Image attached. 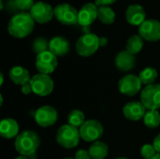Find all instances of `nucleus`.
Returning a JSON list of instances; mask_svg holds the SVG:
<instances>
[{
	"mask_svg": "<svg viewBox=\"0 0 160 159\" xmlns=\"http://www.w3.org/2000/svg\"><path fill=\"white\" fill-rule=\"evenodd\" d=\"M35 21L29 12L20 11L15 13L8 24V31L10 36L16 38H23L30 35L34 29Z\"/></svg>",
	"mask_w": 160,
	"mask_h": 159,
	"instance_id": "obj_1",
	"label": "nucleus"
},
{
	"mask_svg": "<svg viewBox=\"0 0 160 159\" xmlns=\"http://www.w3.org/2000/svg\"><path fill=\"white\" fill-rule=\"evenodd\" d=\"M40 143L39 138L37 133L31 130L22 132L16 137L15 149L21 155L24 157H31L35 155L37 149Z\"/></svg>",
	"mask_w": 160,
	"mask_h": 159,
	"instance_id": "obj_2",
	"label": "nucleus"
},
{
	"mask_svg": "<svg viewBox=\"0 0 160 159\" xmlns=\"http://www.w3.org/2000/svg\"><path fill=\"white\" fill-rule=\"evenodd\" d=\"M80 130L68 124L62 126L56 133L57 143L67 149L76 147L80 142Z\"/></svg>",
	"mask_w": 160,
	"mask_h": 159,
	"instance_id": "obj_3",
	"label": "nucleus"
},
{
	"mask_svg": "<svg viewBox=\"0 0 160 159\" xmlns=\"http://www.w3.org/2000/svg\"><path fill=\"white\" fill-rule=\"evenodd\" d=\"M100 46L99 37L93 33H86L80 37L76 43V51L79 55L88 57L93 55Z\"/></svg>",
	"mask_w": 160,
	"mask_h": 159,
	"instance_id": "obj_4",
	"label": "nucleus"
},
{
	"mask_svg": "<svg viewBox=\"0 0 160 159\" xmlns=\"http://www.w3.org/2000/svg\"><path fill=\"white\" fill-rule=\"evenodd\" d=\"M141 102L147 111L158 110L160 108L159 83L147 85L141 93Z\"/></svg>",
	"mask_w": 160,
	"mask_h": 159,
	"instance_id": "obj_5",
	"label": "nucleus"
},
{
	"mask_svg": "<svg viewBox=\"0 0 160 159\" xmlns=\"http://www.w3.org/2000/svg\"><path fill=\"white\" fill-rule=\"evenodd\" d=\"M78 12L74 7L69 4H59L54 7V17L63 24L73 25L78 23Z\"/></svg>",
	"mask_w": 160,
	"mask_h": 159,
	"instance_id": "obj_6",
	"label": "nucleus"
},
{
	"mask_svg": "<svg viewBox=\"0 0 160 159\" xmlns=\"http://www.w3.org/2000/svg\"><path fill=\"white\" fill-rule=\"evenodd\" d=\"M30 83L33 93L40 97L48 96L53 90V81L49 75L46 74L39 73L33 76Z\"/></svg>",
	"mask_w": 160,
	"mask_h": 159,
	"instance_id": "obj_7",
	"label": "nucleus"
},
{
	"mask_svg": "<svg viewBox=\"0 0 160 159\" xmlns=\"http://www.w3.org/2000/svg\"><path fill=\"white\" fill-rule=\"evenodd\" d=\"M29 13L35 22L38 23H46L54 16V8H52L50 4L39 1L35 3Z\"/></svg>",
	"mask_w": 160,
	"mask_h": 159,
	"instance_id": "obj_8",
	"label": "nucleus"
},
{
	"mask_svg": "<svg viewBox=\"0 0 160 159\" xmlns=\"http://www.w3.org/2000/svg\"><path fill=\"white\" fill-rule=\"evenodd\" d=\"M81 138L85 142H96L103 133L102 125L97 120H88L80 127Z\"/></svg>",
	"mask_w": 160,
	"mask_h": 159,
	"instance_id": "obj_9",
	"label": "nucleus"
},
{
	"mask_svg": "<svg viewBox=\"0 0 160 159\" xmlns=\"http://www.w3.org/2000/svg\"><path fill=\"white\" fill-rule=\"evenodd\" d=\"M57 67V56L50 51L44 52L37 55L36 67L41 74L49 75L52 73Z\"/></svg>",
	"mask_w": 160,
	"mask_h": 159,
	"instance_id": "obj_10",
	"label": "nucleus"
},
{
	"mask_svg": "<svg viewBox=\"0 0 160 159\" xmlns=\"http://www.w3.org/2000/svg\"><path fill=\"white\" fill-rule=\"evenodd\" d=\"M142 82L139 76H135L132 74H128L124 76L118 83L119 91L126 96L132 97L138 94L142 89Z\"/></svg>",
	"mask_w": 160,
	"mask_h": 159,
	"instance_id": "obj_11",
	"label": "nucleus"
},
{
	"mask_svg": "<svg viewBox=\"0 0 160 159\" xmlns=\"http://www.w3.org/2000/svg\"><path fill=\"white\" fill-rule=\"evenodd\" d=\"M139 35L147 41L160 40V22L155 19L146 20L139 26Z\"/></svg>",
	"mask_w": 160,
	"mask_h": 159,
	"instance_id": "obj_12",
	"label": "nucleus"
},
{
	"mask_svg": "<svg viewBox=\"0 0 160 159\" xmlns=\"http://www.w3.org/2000/svg\"><path fill=\"white\" fill-rule=\"evenodd\" d=\"M57 120V112L52 106H42L37 110L35 113L36 123L43 127H51L55 124Z\"/></svg>",
	"mask_w": 160,
	"mask_h": 159,
	"instance_id": "obj_13",
	"label": "nucleus"
},
{
	"mask_svg": "<svg viewBox=\"0 0 160 159\" xmlns=\"http://www.w3.org/2000/svg\"><path fill=\"white\" fill-rule=\"evenodd\" d=\"M98 7L95 3H87L78 12V23L82 26H89L97 18Z\"/></svg>",
	"mask_w": 160,
	"mask_h": 159,
	"instance_id": "obj_14",
	"label": "nucleus"
},
{
	"mask_svg": "<svg viewBox=\"0 0 160 159\" xmlns=\"http://www.w3.org/2000/svg\"><path fill=\"white\" fill-rule=\"evenodd\" d=\"M146 13L144 8L138 4L130 5L126 10V19L128 23L140 26L146 21Z\"/></svg>",
	"mask_w": 160,
	"mask_h": 159,
	"instance_id": "obj_15",
	"label": "nucleus"
},
{
	"mask_svg": "<svg viewBox=\"0 0 160 159\" xmlns=\"http://www.w3.org/2000/svg\"><path fill=\"white\" fill-rule=\"evenodd\" d=\"M145 110L146 109L144 108L142 102L132 101L125 105L123 109V112L127 119L130 121H139L144 117L146 113Z\"/></svg>",
	"mask_w": 160,
	"mask_h": 159,
	"instance_id": "obj_16",
	"label": "nucleus"
},
{
	"mask_svg": "<svg viewBox=\"0 0 160 159\" xmlns=\"http://www.w3.org/2000/svg\"><path fill=\"white\" fill-rule=\"evenodd\" d=\"M135 63H136L135 55L130 53L127 50L120 52L115 57V66L118 70L123 72L131 70L134 67Z\"/></svg>",
	"mask_w": 160,
	"mask_h": 159,
	"instance_id": "obj_17",
	"label": "nucleus"
},
{
	"mask_svg": "<svg viewBox=\"0 0 160 159\" xmlns=\"http://www.w3.org/2000/svg\"><path fill=\"white\" fill-rule=\"evenodd\" d=\"M70 50L69 42L63 37H55L50 40L49 51L55 56H63Z\"/></svg>",
	"mask_w": 160,
	"mask_h": 159,
	"instance_id": "obj_18",
	"label": "nucleus"
},
{
	"mask_svg": "<svg viewBox=\"0 0 160 159\" xmlns=\"http://www.w3.org/2000/svg\"><path fill=\"white\" fill-rule=\"evenodd\" d=\"M8 76H9V79L15 84L21 85V86H22L26 83H29L32 79V78H30L28 70L20 66L12 67L9 70Z\"/></svg>",
	"mask_w": 160,
	"mask_h": 159,
	"instance_id": "obj_19",
	"label": "nucleus"
},
{
	"mask_svg": "<svg viewBox=\"0 0 160 159\" xmlns=\"http://www.w3.org/2000/svg\"><path fill=\"white\" fill-rule=\"evenodd\" d=\"M19 126L18 123L11 118H6L1 121L0 134L4 139H12L18 136Z\"/></svg>",
	"mask_w": 160,
	"mask_h": 159,
	"instance_id": "obj_20",
	"label": "nucleus"
},
{
	"mask_svg": "<svg viewBox=\"0 0 160 159\" xmlns=\"http://www.w3.org/2000/svg\"><path fill=\"white\" fill-rule=\"evenodd\" d=\"M88 152L92 159H104L108 156L109 148L106 143L97 141L91 144Z\"/></svg>",
	"mask_w": 160,
	"mask_h": 159,
	"instance_id": "obj_21",
	"label": "nucleus"
},
{
	"mask_svg": "<svg viewBox=\"0 0 160 159\" xmlns=\"http://www.w3.org/2000/svg\"><path fill=\"white\" fill-rule=\"evenodd\" d=\"M115 12L110 6L98 7V19L104 24H112L115 21Z\"/></svg>",
	"mask_w": 160,
	"mask_h": 159,
	"instance_id": "obj_22",
	"label": "nucleus"
},
{
	"mask_svg": "<svg viewBox=\"0 0 160 159\" xmlns=\"http://www.w3.org/2000/svg\"><path fill=\"white\" fill-rule=\"evenodd\" d=\"M143 47V38L140 35H133L130 37L127 42V51L132 54L139 53Z\"/></svg>",
	"mask_w": 160,
	"mask_h": 159,
	"instance_id": "obj_23",
	"label": "nucleus"
},
{
	"mask_svg": "<svg viewBox=\"0 0 160 159\" xmlns=\"http://www.w3.org/2000/svg\"><path fill=\"white\" fill-rule=\"evenodd\" d=\"M139 78H140L142 83L146 86L153 84L154 82L158 78V71L154 67H146L140 72Z\"/></svg>",
	"mask_w": 160,
	"mask_h": 159,
	"instance_id": "obj_24",
	"label": "nucleus"
},
{
	"mask_svg": "<svg viewBox=\"0 0 160 159\" xmlns=\"http://www.w3.org/2000/svg\"><path fill=\"white\" fill-rule=\"evenodd\" d=\"M144 124L149 128H156L160 125V113L158 110H149L143 117Z\"/></svg>",
	"mask_w": 160,
	"mask_h": 159,
	"instance_id": "obj_25",
	"label": "nucleus"
},
{
	"mask_svg": "<svg viewBox=\"0 0 160 159\" xmlns=\"http://www.w3.org/2000/svg\"><path fill=\"white\" fill-rule=\"evenodd\" d=\"M10 10L12 11H25L31 10L33 6L35 5L34 0H11L10 1Z\"/></svg>",
	"mask_w": 160,
	"mask_h": 159,
	"instance_id": "obj_26",
	"label": "nucleus"
},
{
	"mask_svg": "<svg viewBox=\"0 0 160 159\" xmlns=\"http://www.w3.org/2000/svg\"><path fill=\"white\" fill-rule=\"evenodd\" d=\"M68 125H70L76 128H80L85 122L83 112L79 110L71 111L68 116Z\"/></svg>",
	"mask_w": 160,
	"mask_h": 159,
	"instance_id": "obj_27",
	"label": "nucleus"
},
{
	"mask_svg": "<svg viewBox=\"0 0 160 159\" xmlns=\"http://www.w3.org/2000/svg\"><path fill=\"white\" fill-rule=\"evenodd\" d=\"M49 43L50 41H48L46 38L38 37L33 42V50L37 53V55L44 52H47L49 51Z\"/></svg>",
	"mask_w": 160,
	"mask_h": 159,
	"instance_id": "obj_28",
	"label": "nucleus"
},
{
	"mask_svg": "<svg viewBox=\"0 0 160 159\" xmlns=\"http://www.w3.org/2000/svg\"><path fill=\"white\" fill-rule=\"evenodd\" d=\"M141 154L142 156L145 159H151L153 158L157 154V150L155 149L154 145H150V144H145L142 147L141 150Z\"/></svg>",
	"mask_w": 160,
	"mask_h": 159,
	"instance_id": "obj_29",
	"label": "nucleus"
},
{
	"mask_svg": "<svg viewBox=\"0 0 160 159\" xmlns=\"http://www.w3.org/2000/svg\"><path fill=\"white\" fill-rule=\"evenodd\" d=\"M75 159H91L88 151L85 150H79L75 154Z\"/></svg>",
	"mask_w": 160,
	"mask_h": 159,
	"instance_id": "obj_30",
	"label": "nucleus"
},
{
	"mask_svg": "<svg viewBox=\"0 0 160 159\" xmlns=\"http://www.w3.org/2000/svg\"><path fill=\"white\" fill-rule=\"evenodd\" d=\"M116 0H96L95 4L98 7H101V6H110L112 5Z\"/></svg>",
	"mask_w": 160,
	"mask_h": 159,
	"instance_id": "obj_31",
	"label": "nucleus"
},
{
	"mask_svg": "<svg viewBox=\"0 0 160 159\" xmlns=\"http://www.w3.org/2000/svg\"><path fill=\"white\" fill-rule=\"evenodd\" d=\"M21 90H22V93L24 94V95H29L31 92H33L32 86H31V83H30V82H29V83H26V84H24V85H22V88H21Z\"/></svg>",
	"mask_w": 160,
	"mask_h": 159,
	"instance_id": "obj_32",
	"label": "nucleus"
},
{
	"mask_svg": "<svg viewBox=\"0 0 160 159\" xmlns=\"http://www.w3.org/2000/svg\"><path fill=\"white\" fill-rule=\"evenodd\" d=\"M153 145H154L155 149L157 150L158 154H160V133L155 138Z\"/></svg>",
	"mask_w": 160,
	"mask_h": 159,
	"instance_id": "obj_33",
	"label": "nucleus"
},
{
	"mask_svg": "<svg viewBox=\"0 0 160 159\" xmlns=\"http://www.w3.org/2000/svg\"><path fill=\"white\" fill-rule=\"evenodd\" d=\"M99 42H100V46H104L107 44V38L105 37H100L99 38Z\"/></svg>",
	"mask_w": 160,
	"mask_h": 159,
	"instance_id": "obj_34",
	"label": "nucleus"
},
{
	"mask_svg": "<svg viewBox=\"0 0 160 159\" xmlns=\"http://www.w3.org/2000/svg\"><path fill=\"white\" fill-rule=\"evenodd\" d=\"M15 159H29L27 157H24V156H19V157H17Z\"/></svg>",
	"mask_w": 160,
	"mask_h": 159,
	"instance_id": "obj_35",
	"label": "nucleus"
},
{
	"mask_svg": "<svg viewBox=\"0 0 160 159\" xmlns=\"http://www.w3.org/2000/svg\"><path fill=\"white\" fill-rule=\"evenodd\" d=\"M151 159H160V154H157L153 158H151Z\"/></svg>",
	"mask_w": 160,
	"mask_h": 159,
	"instance_id": "obj_36",
	"label": "nucleus"
},
{
	"mask_svg": "<svg viewBox=\"0 0 160 159\" xmlns=\"http://www.w3.org/2000/svg\"><path fill=\"white\" fill-rule=\"evenodd\" d=\"M0 77H1V83H0V84L2 85V84H3V82H4V78H3V74H1V75H0Z\"/></svg>",
	"mask_w": 160,
	"mask_h": 159,
	"instance_id": "obj_37",
	"label": "nucleus"
},
{
	"mask_svg": "<svg viewBox=\"0 0 160 159\" xmlns=\"http://www.w3.org/2000/svg\"><path fill=\"white\" fill-rule=\"evenodd\" d=\"M115 159H128V158H126V157H118V158H115Z\"/></svg>",
	"mask_w": 160,
	"mask_h": 159,
	"instance_id": "obj_38",
	"label": "nucleus"
},
{
	"mask_svg": "<svg viewBox=\"0 0 160 159\" xmlns=\"http://www.w3.org/2000/svg\"><path fill=\"white\" fill-rule=\"evenodd\" d=\"M64 159H75V158H64Z\"/></svg>",
	"mask_w": 160,
	"mask_h": 159,
	"instance_id": "obj_39",
	"label": "nucleus"
}]
</instances>
